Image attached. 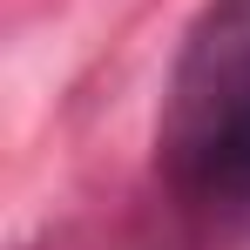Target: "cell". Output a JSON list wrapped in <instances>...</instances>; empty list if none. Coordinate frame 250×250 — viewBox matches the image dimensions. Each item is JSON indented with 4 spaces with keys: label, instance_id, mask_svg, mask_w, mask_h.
I'll return each mask as SVG.
<instances>
[{
    "label": "cell",
    "instance_id": "cell-1",
    "mask_svg": "<svg viewBox=\"0 0 250 250\" xmlns=\"http://www.w3.org/2000/svg\"><path fill=\"white\" fill-rule=\"evenodd\" d=\"M156 163L189 203H250V0H209L189 21L163 88Z\"/></svg>",
    "mask_w": 250,
    "mask_h": 250
}]
</instances>
